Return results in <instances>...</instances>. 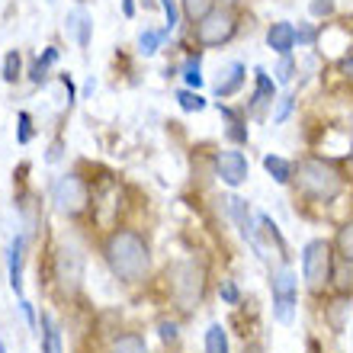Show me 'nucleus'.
I'll list each match as a JSON object with an SVG mask.
<instances>
[{"label": "nucleus", "instance_id": "a211bd4d", "mask_svg": "<svg viewBox=\"0 0 353 353\" xmlns=\"http://www.w3.org/2000/svg\"><path fill=\"white\" fill-rule=\"evenodd\" d=\"M180 74H183V81H186L190 90H199V87H203V55L196 52V55L186 58L183 68H180Z\"/></svg>", "mask_w": 353, "mask_h": 353}, {"label": "nucleus", "instance_id": "58836bf2", "mask_svg": "<svg viewBox=\"0 0 353 353\" xmlns=\"http://www.w3.org/2000/svg\"><path fill=\"white\" fill-rule=\"evenodd\" d=\"M0 81H3V58H0Z\"/></svg>", "mask_w": 353, "mask_h": 353}, {"label": "nucleus", "instance_id": "423d86ee", "mask_svg": "<svg viewBox=\"0 0 353 353\" xmlns=\"http://www.w3.org/2000/svg\"><path fill=\"white\" fill-rule=\"evenodd\" d=\"M270 296H273V318L279 325H289L299 305V276L289 267L270 270Z\"/></svg>", "mask_w": 353, "mask_h": 353}, {"label": "nucleus", "instance_id": "9d476101", "mask_svg": "<svg viewBox=\"0 0 353 353\" xmlns=\"http://www.w3.org/2000/svg\"><path fill=\"white\" fill-rule=\"evenodd\" d=\"M267 48H270V52H276L279 58L292 55V48H296V26H292L289 19L273 23V26L267 29Z\"/></svg>", "mask_w": 353, "mask_h": 353}, {"label": "nucleus", "instance_id": "f8f14e48", "mask_svg": "<svg viewBox=\"0 0 353 353\" xmlns=\"http://www.w3.org/2000/svg\"><path fill=\"white\" fill-rule=\"evenodd\" d=\"M219 112L228 119V125H225V139L232 141V145H248V139H251V135H248V122H244L241 116L222 100H219Z\"/></svg>", "mask_w": 353, "mask_h": 353}, {"label": "nucleus", "instance_id": "2eb2a0df", "mask_svg": "<svg viewBox=\"0 0 353 353\" xmlns=\"http://www.w3.org/2000/svg\"><path fill=\"white\" fill-rule=\"evenodd\" d=\"M263 168H267V174L273 176L279 186H286V183H292L296 161H286V158H279V154H267V158H263Z\"/></svg>", "mask_w": 353, "mask_h": 353}, {"label": "nucleus", "instance_id": "ea45409f", "mask_svg": "<svg viewBox=\"0 0 353 353\" xmlns=\"http://www.w3.org/2000/svg\"><path fill=\"white\" fill-rule=\"evenodd\" d=\"M350 180H353V154H350Z\"/></svg>", "mask_w": 353, "mask_h": 353}, {"label": "nucleus", "instance_id": "4c0bfd02", "mask_svg": "<svg viewBox=\"0 0 353 353\" xmlns=\"http://www.w3.org/2000/svg\"><path fill=\"white\" fill-rule=\"evenodd\" d=\"M232 3H238V0H222V7H232Z\"/></svg>", "mask_w": 353, "mask_h": 353}, {"label": "nucleus", "instance_id": "5701e85b", "mask_svg": "<svg viewBox=\"0 0 353 353\" xmlns=\"http://www.w3.org/2000/svg\"><path fill=\"white\" fill-rule=\"evenodd\" d=\"M215 0H180V10H183V17L190 19V23H199V19L212 10Z\"/></svg>", "mask_w": 353, "mask_h": 353}, {"label": "nucleus", "instance_id": "20e7f679", "mask_svg": "<svg viewBox=\"0 0 353 353\" xmlns=\"http://www.w3.org/2000/svg\"><path fill=\"white\" fill-rule=\"evenodd\" d=\"M334 263H337V251L334 241H327V238H312L302 248V279H305V289L312 296H321L325 289H331Z\"/></svg>", "mask_w": 353, "mask_h": 353}, {"label": "nucleus", "instance_id": "473e14b6", "mask_svg": "<svg viewBox=\"0 0 353 353\" xmlns=\"http://www.w3.org/2000/svg\"><path fill=\"white\" fill-rule=\"evenodd\" d=\"M32 139V119H29V112H19V132H17V141L19 145H26Z\"/></svg>", "mask_w": 353, "mask_h": 353}, {"label": "nucleus", "instance_id": "412c9836", "mask_svg": "<svg viewBox=\"0 0 353 353\" xmlns=\"http://www.w3.org/2000/svg\"><path fill=\"white\" fill-rule=\"evenodd\" d=\"M42 353H65L61 347V334H58V327L52 325V318L42 315Z\"/></svg>", "mask_w": 353, "mask_h": 353}, {"label": "nucleus", "instance_id": "7ed1b4c3", "mask_svg": "<svg viewBox=\"0 0 353 353\" xmlns=\"http://www.w3.org/2000/svg\"><path fill=\"white\" fill-rule=\"evenodd\" d=\"M205 289H209V267L199 257H186L170 270V292L180 312H193L203 305Z\"/></svg>", "mask_w": 353, "mask_h": 353}, {"label": "nucleus", "instance_id": "dca6fc26", "mask_svg": "<svg viewBox=\"0 0 353 353\" xmlns=\"http://www.w3.org/2000/svg\"><path fill=\"white\" fill-rule=\"evenodd\" d=\"M68 29L74 32V39H77V46H81V48H87V46H90L93 23H90V17H87L84 10H74V13L68 17Z\"/></svg>", "mask_w": 353, "mask_h": 353}, {"label": "nucleus", "instance_id": "aec40b11", "mask_svg": "<svg viewBox=\"0 0 353 353\" xmlns=\"http://www.w3.org/2000/svg\"><path fill=\"white\" fill-rule=\"evenodd\" d=\"M110 353H151L148 344H145V337L139 334H119L116 341H112Z\"/></svg>", "mask_w": 353, "mask_h": 353}, {"label": "nucleus", "instance_id": "c756f323", "mask_svg": "<svg viewBox=\"0 0 353 353\" xmlns=\"http://www.w3.org/2000/svg\"><path fill=\"white\" fill-rule=\"evenodd\" d=\"M219 296H222V302H228V305H238V302H241V289L234 286V279H222V283H219Z\"/></svg>", "mask_w": 353, "mask_h": 353}, {"label": "nucleus", "instance_id": "f3484780", "mask_svg": "<svg viewBox=\"0 0 353 353\" xmlns=\"http://www.w3.org/2000/svg\"><path fill=\"white\" fill-rule=\"evenodd\" d=\"M331 286H334L341 296H353V261L337 257V263H334V283H331Z\"/></svg>", "mask_w": 353, "mask_h": 353}, {"label": "nucleus", "instance_id": "6e6552de", "mask_svg": "<svg viewBox=\"0 0 353 353\" xmlns=\"http://www.w3.org/2000/svg\"><path fill=\"white\" fill-rule=\"evenodd\" d=\"M215 176L225 186H241L251 176V164H248V158L238 148H225L215 154Z\"/></svg>", "mask_w": 353, "mask_h": 353}, {"label": "nucleus", "instance_id": "f704fd0d", "mask_svg": "<svg viewBox=\"0 0 353 353\" xmlns=\"http://www.w3.org/2000/svg\"><path fill=\"white\" fill-rule=\"evenodd\" d=\"M158 334L164 337V341H176V325H174V321H161V325H158Z\"/></svg>", "mask_w": 353, "mask_h": 353}, {"label": "nucleus", "instance_id": "7c9ffc66", "mask_svg": "<svg viewBox=\"0 0 353 353\" xmlns=\"http://www.w3.org/2000/svg\"><path fill=\"white\" fill-rule=\"evenodd\" d=\"M308 13H312L315 19L334 17V0H312V3H308Z\"/></svg>", "mask_w": 353, "mask_h": 353}, {"label": "nucleus", "instance_id": "c85d7f7f", "mask_svg": "<svg viewBox=\"0 0 353 353\" xmlns=\"http://www.w3.org/2000/svg\"><path fill=\"white\" fill-rule=\"evenodd\" d=\"M273 81H276V84H289V81H292V77H296V58L292 55H283L279 58V65H276V71H273Z\"/></svg>", "mask_w": 353, "mask_h": 353}, {"label": "nucleus", "instance_id": "39448f33", "mask_svg": "<svg viewBox=\"0 0 353 353\" xmlns=\"http://www.w3.org/2000/svg\"><path fill=\"white\" fill-rule=\"evenodd\" d=\"M238 10L234 7H212L199 23H193V39L199 48H222L238 36Z\"/></svg>", "mask_w": 353, "mask_h": 353}, {"label": "nucleus", "instance_id": "e433bc0d", "mask_svg": "<svg viewBox=\"0 0 353 353\" xmlns=\"http://www.w3.org/2000/svg\"><path fill=\"white\" fill-rule=\"evenodd\" d=\"M122 13H125V17H135V0H122Z\"/></svg>", "mask_w": 353, "mask_h": 353}, {"label": "nucleus", "instance_id": "6ab92c4d", "mask_svg": "<svg viewBox=\"0 0 353 353\" xmlns=\"http://www.w3.org/2000/svg\"><path fill=\"white\" fill-rule=\"evenodd\" d=\"M205 353H228V334L219 321L205 327Z\"/></svg>", "mask_w": 353, "mask_h": 353}, {"label": "nucleus", "instance_id": "4be33fe9", "mask_svg": "<svg viewBox=\"0 0 353 353\" xmlns=\"http://www.w3.org/2000/svg\"><path fill=\"white\" fill-rule=\"evenodd\" d=\"M164 39H168V29H161V32L158 29H145V32L139 36V52L141 55H154Z\"/></svg>", "mask_w": 353, "mask_h": 353}, {"label": "nucleus", "instance_id": "9b49d317", "mask_svg": "<svg viewBox=\"0 0 353 353\" xmlns=\"http://www.w3.org/2000/svg\"><path fill=\"white\" fill-rule=\"evenodd\" d=\"M273 103H276V81L263 71V68H254V93H251V110L261 112L263 106L273 110Z\"/></svg>", "mask_w": 353, "mask_h": 353}, {"label": "nucleus", "instance_id": "0eeeda50", "mask_svg": "<svg viewBox=\"0 0 353 353\" xmlns=\"http://www.w3.org/2000/svg\"><path fill=\"white\" fill-rule=\"evenodd\" d=\"M52 203H55V209L61 215L77 219V215H84L87 205H90V186H87L84 176H77V174L58 176L55 186H52Z\"/></svg>", "mask_w": 353, "mask_h": 353}, {"label": "nucleus", "instance_id": "bb28decb", "mask_svg": "<svg viewBox=\"0 0 353 353\" xmlns=\"http://www.w3.org/2000/svg\"><path fill=\"white\" fill-rule=\"evenodd\" d=\"M19 74H23V58H19V52L3 55V81H7V84H17Z\"/></svg>", "mask_w": 353, "mask_h": 353}, {"label": "nucleus", "instance_id": "2f4dec72", "mask_svg": "<svg viewBox=\"0 0 353 353\" xmlns=\"http://www.w3.org/2000/svg\"><path fill=\"white\" fill-rule=\"evenodd\" d=\"M161 10H164V17H168V32H174L176 23H180V7H176V0H158Z\"/></svg>", "mask_w": 353, "mask_h": 353}, {"label": "nucleus", "instance_id": "b1692460", "mask_svg": "<svg viewBox=\"0 0 353 353\" xmlns=\"http://www.w3.org/2000/svg\"><path fill=\"white\" fill-rule=\"evenodd\" d=\"M176 103H180L183 112H203L205 106H209V103L199 97V90H190V87H186V90H176Z\"/></svg>", "mask_w": 353, "mask_h": 353}, {"label": "nucleus", "instance_id": "a19ab883", "mask_svg": "<svg viewBox=\"0 0 353 353\" xmlns=\"http://www.w3.org/2000/svg\"><path fill=\"white\" fill-rule=\"evenodd\" d=\"M0 353H7V347H3V344H0Z\"/></svg>", "mask_w": 353, "mask_h": 353}, {"label": "nucleus", "instance_id": "cd10ccee", "mask_svg": "<svg viewBox=\"0 0 353 353\" xmlns=\"http://www.w3.org/2000/svg\"><path fill=\"white\" fill-rule=\"evenodd\" d=\"M292 106H296V97H292V93H286V97H276V103H273V125H283V122L289 119Z\"/></svg>", "mask_w": 353, "mask_h": 353}, {"label": "nucleus", "instance_id": "4468645a", "mask_svg": "<svg viewBox=\"0 0 353 353\" xmlns=\"http://www.w3.org/2000/svg\"><path fill=\"white\" fill-rule=\"evenodd\" d=\"M257 225H261V234L267 238L270 248H276V254L283 257V261H286V257H289V254H286L289 248H286V238H283V232H279V225L273 222L267 212H257Z\"/></svg>", "mask_w": 353, "mask_h": 353}, {"label": "nucleus", "instance_id": "72a5a7b5", "mask_svg": "<svg viewBox=\"0 0 353 353\" xmlns=\"http://www.w3.org/2000/svg\"><path fill=\"white\" fill-rule=\"evenodd\" d=\"M296 42H299L302 48L315 46V29H312V26H299V29H296Z\"/></svg>", "mask_w": 353, "mask_h": 353}, {"label": "nucleus", "instance_id": "f257e3e1", "mask_svg": "<svg viewBox=\"0 0 353 353\" xmlns=\"http://www.w3.org/2000/svg\"><path fill=\"white\" fill-rule=\"evenodd\" d=\"M350 176L341 170V164L321 154H305L296 161V174H292V186L296 196H302L305 203L315 205H331L337 196L347 190Z\"/></svg>", "mask_w": 353, "mask_h": 353}, {"label": "nucleus", "instance_id": "393cba45", "mask_svg": "<svg viewBox=\"0 0 353 353\" xmlns=\"http://www.w3.org/2000/svg\"><path fill=\"white\" fill-rule=\"evenodd\" d=\"M58 58V48H46V55L39 58L36 65H32V71H29V77H32V84H46L48 77V65H55Z\"/></svg>", "mask_w": 353, "mask_h": 353}, {"label": "nucleus", "instance_id": "f03ea898", "mask_svg": "<svg viewBox=\"0 0 353 353\" xmlns=\"http://www.w3.org/2000/svg\"><path fill=\"white\" fill-rule=\"evenodd\" d=\"M103 257L110 263L112 276L122 283H141L151 270L148 241L135 228H116L103 241Z\"/></svg>", "mask_w": 353, "mask_h": 353}, {"label": "nucleus", "instance_id": "a878e982", "mask_svg": "<svg viewBox=\"0 0 353 353\" xmlns=\"http://www.w3.org/2000/svg\"><path fill=\"white\" fill-rule=\"evenodd\" d=\"M334 251H337V257H347V261H353V222H347L344 228L337 232Z\"/></svg>", "mask_w": 353, "mask_h": 353}, {"label": "nucleus", "instance_id": "ddd939ff", "mask_svg": "<svg viewBox=\"0 0 353 353\" xmlns=\"http://www.w3.org/2000/svg\"><path fill=\"white\" fill-rule=\"evenodd\" d=\"M23 248H26V238L17 234L10 244V289L17 296H23Z\"/></svg>", "mask_w": 353, "mask_h": 353}, {"label": "nucleus", "instance_id": "1a4fd4ad", "mask_svg": "<svg viewBox=\"0 0 353 353\" xmlns=\"http://www.w3.org/2000/svg\"><path fill=\"white\" fill-rule=\"evenodd\" d=\"M244 81H248V68L241 65V61H228V65L219 71V77H215V97L219 100H228V97H234V93H241Z\"/></svg>", "mask_w": 353, "mask_h": 353}, {"label": "nucleus", "instance_id": "c9c22d12", "mask_svg": "<svg viewBox=\"0 0 353 353\" xmlns=\"http://www.w3.org/2000/svg\"><path fill=\"white\" fill-rule=\"evenodd\" d=\"M341 71H344L347 77H353V52H350V55L344 58V61H341Z\"/></svg>", "mask_w": 353, "mask_h": 353}]
</instances>
